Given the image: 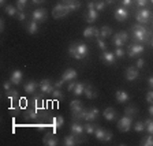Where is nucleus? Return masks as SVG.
Here are the masks:
<instances>
[{
    "label": "nucleus",
    "mask_w": 153,
    "mask_h": 146,
    "mask_svg": "<svg viewBox=\"0 0 153 146\" xmlns=\"http://www.w3.org/2000/svg\"><path fill=\"white\" fill-rule=\"evenodd\" d=\"M67 14H70V10L63 3H57L56 6L53 7V11H52V16H53V18H63Z\"/></svg>",
    "instance_id": "nucleus-5"
},
{
    "label": "nucleus",
    "mask_w": 153,
    "mask_h": 146,
    "mask_svg": "<svg viewBox=\"0 0 153 146\" xmlns=\"http://www.w3.org/2000/svg\"><path fill=\"white\" fill-rule=\"evenodd\" d=\"M138 76H140V71H138V67H128L127 70H126V79L133 82V81L138 79Z\"/></svg>",
    "instance_id": "nucleus-11"
},
{
    "label": "nucleus",
    "mask_w": 153,
    "mask_h": 146,
    "mask_svg": "<svg viewBox=\"0 0 153 146\" xmlns=\"http://www.w3.org/2000/svg\"><path fill=\"white\" fill-rule=\"evenodd\" d=\"M152 18V13L148 7H141L140 10H137L135 13V19H137L138 23H142V25H146L148 22Z\"/></svg>",
    "instance_id": "nucleus-3"
},
{
    "label": "nucleus",
    "mask_w": 153,
    "mask_h": 146,
    "mask_svg": "<svg viewBox=\"0 0 153 146\" xmlns=\"http://www.w3.org/2000/svg\"><path fill=\"white\" fill-rule=\"evenodd\" d=\"M16 13H18V8L14 6H6V14L10 16H15Z\"/></svg>",
    "instance_id": "nucleus-38"
},
{
    "label": "nucleus",
    "mask_w": 153,
    "mask_h": 146,
    "mask_svg": "<svg viewBox=\"0 0 153 146\" xmlns=\"http://www.w3.org/2000/svg\"><path fill=\"white\" fill-rule=\"evenodd\" d=\"M112 44H114L116 48H120L122 45L124 44V42L122 41V38L119 37V34H118V33H116V34H114V37H112Z\"/></svg>",
    "instance_id": "nucleus-36"
},
{
    "label": "nucleus",
    "mask_w": 153,
    "mask_h": 146,
    "mask_svg": "<svg viewBox=\"0 0 153 146\" xmlns=\"http://www.w3.org/2000/svg\"><path fill=\"white\" fill-rule=\"evenodd\" d=\"M114 53H115V56L116 57H123L124 56V51L122 49V48H116Z\"/></svg>",
    "instance_id": "nucleus-49"
},
{
    "label": "nucleus",
    "mask_w": 153,
    "mask_h": 146,
    "mask_svg": "<svg viewBox=\"0 0 153 146\" xmlns=\"http://www.w3.org/2000/svg\"><path fill=\"white\" fill-rule=\"evenodd\" d=\"M150 45H152V47H153V40H152V44H150Z\"/></svg>",
    "instance_id": "nucleus-61"
},
{
    "label": "nucleus",
    "mask_w": 153,
    "mask_h": 146,
    "mask_svg": "<svg viewBox=\"0 0 153 146\" xmlns=\"http://www.w3.org/2000/svg\"><path fill=\"white\" fill-rule=\"evenodd\" d=\"M37 87H38V83L36 82V81H29L27 83H25L23 90H25L27 94H34L36 90H37Z\"/></svg>",
    "instance_id": "nucleus-20"
},
{
    "label": "nucleus",
    "mask_w": 153,
    "mask_h": 146,
    "mask_svg": "<svg viewBox=\"0 0 153 146\" xmlns=\"http://www.w3.org/2000/svg\"><path fill=\"white\" fill-rule=\"evenodd\" d=\"M63 124H64L63 116H56V118L52 119V127H53V131H56L57 128L63 127Z\"/></svg>",
    "instance_id": "nucleus-29"
},
{
    "label": "nucleus",
    "mask_w": 153,
    "mask_h": 146,
    "mask_svg": "<svg viewBox=\"0 0 153 146\" xmlns=\"http://www.w3.org/2000/svg\"><path fill=\"white\" fill-rule=\"evenodd\" d=\"M83 141V138H81V135H76V134L71 133L70 135H66L64 137V146H75V145H79L81 142Z\"/></svg>",
    "instance_id": "nucleus-8"
},
{
    "label": "nucleus",
    "mask_w": 153,
    "mask_h": 146,
    "mask_svg": "<svg viewBox=\"0 0 153 146\" xmlns=\"http://www.w3.org/2000/svg\"><path fill=\"white\" fill-rule=\"evenodd\" d=\"M38 87H40V92L44 93V94H52L55 87V83H52L51 79H42L38 82Z\"/></svg>",
    "instance_id": "nucleus-4"
},
{
    "label": "nucleus",
    "mask_w": 153,
    "mask_h": 146,
    "mask_svg": "<svg viewBox=\"0 0 153 146\" xmlns=\"http://www.w3.org/2000/svg\"><path fill=\"white\" fill-rule=\"evenodd\" d=\"M42 141H44V145H47V146H56L57 145V138L53 133H47L44 135V138H42Z\"/></svg>",
    "instance_id": "nucleus-18"
},
{
    "label": "nucleus",
    "mask_w": 153,
    "mask_h": 146,
    "mask_svg": "<svg viewBox=\"0 0 153 146\" xmlns=\"http://www.w3.org/2000/svg\"><path fill=\"white\" fill-rule=\"evenodd\" d=\"M152 23H153V21H152Z\"/></svg>",
    "instance_id": "nucleus-63"
},
{
    "label": "nucleus",
    "mask_w": 153,
    "mask_h": 146,
    "mask_svg": "<svg viewBox=\"0 0 153 146\" xmlns=\"http://www.w3.org/2000/svg\"><path fill=\"white\" fill-rule=\"evenodd\" d=\"M27 6V0H16V8L18 11H23Z\"/></svg>",
    "instance_id": "nucleus-41"
},
{
    "label": "nucleus",
    "mask_w": 153,
    "mask_h": 146,
    "mask_svg": "<svg viewBox=\"0 0 153 146\" xmlns=\"http://www.w3.org/2000/svg\"><path fill=\"white\" fill-rule=\"evenodd\" d=\"M25 118L26 119H30V120H36V119L40 118V108L37 107H33V108H27L25 111Z\"/></svg>",
    "instance_id": "nucleus-13"
},
{
    "label": "nucleus",
    "mask_w": 153,
    "mask_h": 146,
    "mask_svg": "<svg viewBox=\"0 0 153 146\" xmlns=\"http://www.w3.org/2000/svg\"><path fill=\"white\" fill-rule=\"evenodd\" d=\"M97 45H99V48L101 49V51H107V44L102 41V38L99 37V40H97Z\"/></svg>",
    "instance_id": "nucleus-45"
},
{
    "label": "nucleus",
    "mask_w": 153,
    "mask_h": 146,
    "mask_svg": "<svg viewBox=\"0 0 153 146\" xmlns=\"http://www.w3.org/2000/svg\"><path fill=\"white\" fill-rule=\"evenodd\" d=\"M148 85H149L150 89H153V75L149 76V79H148Z\"/></svg>",
    "instance_id": "nucleus-55"
},
{
    "label": "nucleus",
    "mask_w": 153,
    "mask_h": 146,
    "mask_svg": "<svg viewBox=\"0 0 153 146\" xmlns=\"http://www.w3.org/2000/svg\"><path fill=\"white\" fill-rule=\"evenodd\" d=\"M75 85H76L75 81H71V82L68 83V86H67V90H68V92H73L74 87H75Z\"/></svg>",
    "instance_id": "nucleus-54"
},
{
    "label": "nucleus",
    "mask_w": 153,
    "mask_h": 146,
    "mask_svg": "<svg viewBox=\"0 0 153 146\" xmlns=\"http://www.w3.org/2000/svg\"><path fill=\"white\" fill-rule=\"evenodd\" d=\"M4 3H6V0H0V4H1V6H3Z\"/></svg>",
    "instance_id": "nucleus-60"
},
{
    "label": "nucleus",
    "mask_w": 153,
    "mask_h": 146,
    "mask_svg": "<svg viewBox=\"0 0 153 146\" xmlns=\"http://www.w3.org/2000/svg\"><path fill=\"white\" fill-rule=\"evenodd\" d=\"M146 101L149 102V104H153V89L146 94Z\"/></svg>",
    "instance_id": "nucleus-51"
},
{
    "label": "nucleus",
    "mask_w": 153,
    "mask_h": 146,
    "mask_svg": "<svg viewBox=\"0 0 153 146\" xmlns=\"http://www.w3.org/2000/svg\"><path fill=\"white\" fill-rule=\"evenodd\" d=\"M133 0H122V7H124V8H130V7H133Z\"/></svg>",
    "instance_id": "nucleus-46"
},
{
    "label": "nucleus",
    "mask_w": 153,
    "mask_h": 146,
    "mask_svg": "<svg viewBox=\"0 0 153 146\" xmlns=\"http://www.w3.org/2000/svg\"><path fill=\"white\" fill-rule=\"evenodd\" d=\"M135 67H138V68H143V67H145V60H143V59H138L137 63H135Z\"/></svg>",
    "instance_id": "nucleus-52"
},
{
    "label": "nucleus",
    "mask_w": 153,
    "mask_h": 146,
    "mask_svg": "<svg viewBox=\"0 0 153 146\" xmlns=\"http://www.w3.org/2000/svg\"><path fill=\"white\" fill-rule=\"evenodd\" d=\"M0 30H1V32L4 30V19L3 18L0 19Z\"/></svg>",
    "instance_id": "nucleus-56"
},
{
    "label": "nucleus",
    "mask_w": 153,
    "mask_h": 146,
    "mask_svg": "<svg viewBox=\"0 0 153 146\" xmlns=\"http://www.w3.org/2000/svg\"><path fill=\"white\" fill-rule=\"evenodd\" d=\"M131 32H133V42L135 44H149L150 37H152V30L146 27V25L142 23H135L131 26Z\"/></svg>",
    "instance_id": "nucleus-1"
},
{
    "label": "nucleus",
    "mask_w": 153,
    "mask_h": 146,
    "mask_svg": "<svg viewBox=\"0 0 153 146\" xmlns=\"http://www.w3.org/2000/svg\"><path fill=\"white\" fill-rule=\"evenodd\" d=\"M96 128H97V127H96V124L86 122V124H85V133H88V134H94Z\"/></svg>",
    "instance_id": "nucleus-39"
},
{
    "label": "nucleus",
    "mask_w": 153,
    "mask_h": 146,
    "mask_svg": "<svg viewBox=\"0 0 153 146\" xmlns=\"http://www.w3.org/2000/svg\"><path fill=\"white\" fill-rule=\"evenodd\" d=\"M15 18L18 19V21H25V19H26V14L23 13V11H18V13H16V15H15Z\"/></svg>",
    "instance_id": "nucleus-48"
},
{
    "label": "nucleus",
    "mask_w": 153,
    "mask_h": 146,
    "mask_svg": "<svg viewBox=\"0 0 153 146\" xmlns=\"http://www.w3.org/2000/svg\"><path fill=\"white\" fill-rule=\"evenodd\" d=\"M145 126H146L148 133L153 134V119H148V120H145Z\"/></svg>",
    "instance_id": "nucleus-42"
},
{
    "label": "nucleus",
    "mask_w": 153,
    "mask_h": 146,
    "mask_svg": "<svg viewBox=\"0 0 153 146\" xmlns=\"http://www.w3.org/2000/svg\"><path fill=\"white\" fill-rule=\"evenodd\" d=\"M101 60L104 62L105 64L108 66H112V64L116 63V56H115L114 52H108V51H104L101 55Z\"/></svg>",
    "instance_id": "nucleus-12"
},
{
    "label": "nucleus",
    "mask_w": 153,
    "mask_h": 146,
    "mask_svg": "<svg viewBox=\"0 0 153 146\" xmlns=\"http://www.w3.org/2000/svg\"><path fill=\"white\" fill-rule=\"evenodd\" d=\"M102 116H104L105 120L114 122V120H116V118H118V113H116V111H115L114 108H107V109H104V112H102Z\"/></svg>",
    "instance_id": "nucleus-19"
},
{
    "label": "nucleus",
    "mask_w": 153,
    "mask_h": 146,
    "mask_svg": "<svg viewBox=\"0 0 153 146\" xmlns=\"http://www.w3.org/2000/svg\"><path fill=\"white\" fill-rule=\"evenodd\" d=\"M33 16V21H36L37 23H41V22H45V19H47V11L44 8H38V10H34L32 14Z\"/></svg>",
    "instance_id": "nucleus-10"
},
{
    "label": "nucleus",
    "mask_w": 153,
    "mask_h": 146,
    "mask_svg": "<svg viewBox=\"0 0 153 146\" xmlns=\"http://www.w3.org/2000/svg\"><path fill=\"white\" fill-rule=\"evenodd\" d=\"M105 1L104 0H99V1H94V8L97 10V11H100V13H101V11H104V8H105Z\"/></svg>",
    "instance_id": "nucleus-40"
},
{
    "label": "nucleus",
    "mask_w": 153,
    "mask_h": 146,
    "mask_svg": "<svg viewBox=\"0 0 153 146\" xmlns=\"http://www.w3.org/2000/svg\"><path fill=\"white\" fill-rule=\"evenodd\" d=\"M83 94L86 96V99H89V100H93V99H96V97H97V92L94 90V87H93L92 85H85Z\"/></svg>",
    "instance_id": "nucleus-24"
},
{
    "label": "nucleus",
    "mask_w": 153,
    "mask_h": 146,
    "mask_svg": "<svg viewBox=\"0 0 153 146\" xmlns=\"http://www.w3.org/2000/svg\"><path fill=\"white\" fill-rule=\"evenodd\" d=\"M62 3L66 4L67 7H68V10L71 11H75V10H78L81 7V3L78 1V0H62Z\"/></svg>",
    "instance_id": "nucleus-25"
},
{
    "label": "nucleus",
    "mask_w": 153,
    "mask_h": 146,
    "mask_svg": "<svg viewBox=\"0 0 153 146\" xmlns=\"http://www.w3.org/2000/svg\"><path fill=\"white\" fill-rule=\"evenodd\" d=\"M99 109L97 108H90L88 109V116H86V122H94L99 118Z\"/></svg>",
    "instance_id": "nucleus-26"
},
{
    "label": "nucleus",
    "mask_w": 153,
    "mask_h": 146,
    "mask_svg": "<svg viewBox=\"0 0 153 146\" xmlns=\"http://www.w3.org/2000/svg\"><path fill=\"white\" fill-rule=\"evenodd\" d=\"M68 55L76 60H82L88 56V45L83 42H73L68 47Z\"/></svg>",
    "instance_id": "nucleus-2"
},
{
    "label": "nucleus",
    "mask_w": 153,
    "mask_h": 146,
    "mask_svg": "<svg viewBox=\"0 0 153 146\" xmlns=\"http://www.w3.org/2000/svg\"><path fill=\"white\" fill-rule=\"evenodd\" d=\"M137 113H138V111H137L135 107H127V108L124 109V115H127V116H130V118L135 116Z\"/></svg>",
    "instance_id": "nucleus-37"
},
{
    "label": "nucleus",
    "mask_w": 153,
    "mask_h": 146,
    "mask_svg": "<svg viewBox=\"0 0 153 146\" xmlns=\"http://www.w3.org/2000/svg\"><path fill=\"white\" fill-rule=\"evenodd\" d=\"M143 51H145V45H142V44H135V42H133L131 45L127 47V52H128V56L130 57L140 56Z\"/></svg>",
    "instance_id": "nucleus-7"
},
{
    "label": "nucleus",
    "mask_w": 153,
    "mask_h": 146,
    "mask_svg": "<svg viewBox=\"0 0 153 146\" xmlns=\"http://www.w3.org/2000/svg\"><path fill=\"white\" fill-rule=\"evenodd\" d=\"M115 99H116V101H118L119 104L126 102L128 100V93L124 92V90H118V92H116V94H115Z\"/></svg>",
    "instance_id": "nucleus-27"
},
{
    "label": "nucleus",
    "mask_w": 153,
    "mask_h": 146,
    "mask_svg": "<svg viewBox=\"0 0 153 146\" xmlns=\"http://www.w3.org/2000/svg\"><path fill=\"white\" fill-rule=\"evenodd\" d=\"M76 76H78V73H76L74 68H67V70L62 74V79H64L66 82H71V81H75Z\"/></svg>",
    "instance_id": "nucleus-14"
},
{
    "label": "nucleus",
    "mask_w": 153,
    "mask_h": 146,
    "mask_svg": "<svg viewBox=\"0 0 153 146\" xmlns=\"http://www.w3.org/2000/svg\"><path fill=\"white\" fill-rule=\"evenodd\" d=\"M52 97H53V99H63V93L59 89H55L53 93H52Z\"/></svg>",
    "instance_id": "nucleus-47"
},
{
    "label": "nucleus",
    "mask_w": 153,
    "mask_h": 146,
    "mask_svg": "<svg viewBox=\"0 0 153 146\" xmlns=\"http://www.w3.org/2000/svg\"><path fill=\"white\" fill-rule=\"evenodd\" d=\"M32 1H33L34 4H41V3H44L45 0H32Z\"/></svg>",
    "instance_id": "nucleus-57"
},
{
    "label": "nucleus",
    "mask_w": 153,
    "mask_h": 146,
    "mask_svg": "<svg viewBox=\"0 0 153 146\" xmlns=\"http://www.w3.org/2000/svg\"><path fill=\"white\" fill-rule=\"evenodd\" d=\"M112 33V29L109 26H102L101 30H100V38H107L109 37Z\"/></svg>",
    "instance_id": "nucleus-33"
},
{
    "label": "nucleus",
    "mask_w": 153,
    "mask_h": 146,
    "mask_svg": "<svg viewBox=\"0 0 153 146\" xmlns=\"http://www.w3.org/2000/svg\"><path fill=\"white\" fill-rule=\"evenodd\" d=\"M118 34H119V37L122 38V41H123L124 44H126V42L128 41V34H127V32H124V30H122V32H119Z\"/></svg>",
    "instance_id": "nucleus-44"
},
{
    "label": "nucleus",
    "mask_w": 153,
    "mask_h": 146,
    "mask_svg": "<svg viewBox=\"0 0 153 146\" xmlns=\"http://www.w3.org/2000/svg\"><path fill=\"white\" fill-rule=\"evenodd\" d=\"M134 131H135V133H142V131H146L145 122H135V124H134Z\"/></svg>",
    "instance_id": "nucleus-34"
},
{
    "label": "nucleus",
    "mask_w": 153,
    "mask_h": 146,
    "mask_svg": "<svg viewBox=\"0 0 153 146\" xmlns=\"http://www.w3.org/2000/svg\"><path fill=\"white\" fill-rule=\"evenodd\" d=\"M6 96H7V99L11 100V101H16V100L19 99V96H18V92L16 90H8V92H6Z\"/></svg>",
    "instance_id": "nucleus-35"
},
{
    "label": "nucleus",
    "mask_w": 153,
    "mask_h": 146,
    "mask_svg": "<svg viewBox=\"0 0 153 146\" xmlns=\"http://www.w3.org/2000/svg\"><path fill=\"white\" fill-rule=\"evenodd\" d=\"M70 109H71V112H79V111H82V109H83L82 101H79V100H74V101H71Z\"/></svg>",
    "instance_id": "nucleus-30"
},
{
    "label": "nucleus",
    "mask_w": 153,
    "mask_h": 146,
    "mask_svg": "<svg viewBox=\"0 0 153 146\" xmlns=\"http://www.w3.org/2000/svg\"><path fill=\"white\" fill-rule=\"evenodd\" d=\"M71 133L76 134V135H82L83 133H85V126H82L81 123H78V122L74 120L73 123H71Z\"/></svg>",
    "instance_id": "nucleus-22"
},
{
    "label": "nucleus",
    "mask_w": 153,
    "mask_h": 146,
    "mask_svg": "<svg viewBox=\"0 0 153 146\" xmlns=\"http://www.w3.org/2000/svg\"><path fill=\"white\" fill-rule=\"evenodd\" d=\"M11 85H13V82L11 81H6L3 85V89L6 90V92H8V90H11Z\"/></svg>",
    "instance_id": "nucleus-50"
},
{
    "label": "nucleus",
    "mask_w": 153,
    "mask_h": 146,
    "mask_svg": "<svg viewBox=\"0 0 153 146\" xmlns=\"http://www.w3.org/2000/svg\"><path fill=\"white\" fill-rule=\"evenodd\" d=\"M94 137L97 138L99 141H101V142H109V141L112 139V133L108 130H104V128H100L97 127L94 131Z\"/></svg>",
    "instance_id": "nucleus-6"
},
{
    "label": "nucleus",
    "mask_w": 153,
    "mask_h": 146,
    "mask_svg": "<svg viewBox=\"0 0 153 146\" xmlns=\"http://www.w3.org/2000/svg\"><path fill=\"white\" fill-rule=\"evenodd\" d=\"M149 1L150 0H133V3L140 6V7H146L148 4H149Z\"/></svg>",
    "instance_id": "nucleus-43"
},
{
    "label": "nucleus",
    "mask_w": 153,
    "mask_h": 146,
    "mask_svg": "<svg viewBox=\"0 0 153 146\" xmlns=\"http://www.w3.org/2000/svg\"><path fill=\"white\" fill-rule=\"evenodd\" d=\"M104 1H105V3H107V4H112V3H114V1H115V0H104Z\"/></svg>",
    "instance_id": "nucleus-59"
},
{
    "label": "nucleus",
    "mask_w": 153,
    "mask_h": 146,
    "mask_svg": "<svg viewBox=\"0 0 153 146\" xmlns=\"http://www.w3.org/2000/svg\"><path fill=\"white\" fill-rule=\"evenodd\" d=\"M64 82H66V81H64V79H62V78H60V79H59V81H56V82H55V87H56V89H60L62 86L64 85Z\"/></svg>",
    "instance_id": "nucleus-53"
},
{
    "label": "nucleus",
    "mask_w": 153,
    "mask_h": 146,
    "mask_svg": "<svg viewBox=\"0 0 153 146\" xmlns=\"http://www.w3.org/2000/svg\"><path fill=\"white\" fill-rule=\"evenodd\" d=\"M149 115H150V116H152V118H153V104L150 105V108H149Z\"/></svg>",
    "instance_id": "nucleus-58"
},
{
    "label": "nucleus",
    "mask_w": 153,
    "mask_h": 146,
    "mask_svg": "<svg viewBox=\"0 0 153 146\" xmlns=\"http://www.w3.org/2000/svg\"><path fill=\"white\" fill-rule=\"evenodd\" d=\"M115 18L118 19L119 22H123L128 18V10L124 8V7H119L116 11H115Z\"/></svg>",
    "instance_id": "nucleus-17"
},
{
    "label": "nucleus",
    "mask_w": 153,
    "mask_h": 146,
    "mask_svg": "<svg viewBox=\"0 0 153 146\" xmlns=\"http://www.w3.org/2000/svg\"><path fill=\"white\" fill-rule=\"evenodd\" d=\"M85 85H86V83H83V82H76L75 87H74V90H73L74 96H76V97L82 96L83 94V90H85Z\"/></svg>",
    "instance_id": "nucleus-31"
},
{
    "label": "nucleus",
    "mask_w": 153,
    "mask_h": 146,
    "mask_svg": "<svg viewBox=\"0 0 153 146\" xmlns=\"http://www.w3.org/2000/svg\"><path fill=\"white\" fill-rule=\"evenodd\" d=\"M150 3H153V0H150Z\"/></svg>",
    "instance_id": "nucleus-62"
},
{
    "label": "nucleus",
    "mask_w": 153,
    "mask_h": 146,
    "mask_svg": "<svg viewBox=\"0 0 153 146\" xmlns=\"http://www.w3.org/2000/svg\"><path fill=\"white\" fill-rule=\"evenodd\" d=\"M83 37L85 38H93V37H100V30L94 26H89L83 30Z\"/></svg>",
    "instance_id": "nucleus-16"
},
{
    "label": "nucleus",
    "mask_w": 153,
    "mask_h": 146,
    "mask_svg": "<svg viewBox=\"0 0 153 146\" xmlns=\"http://www.w3.org/2000/svg\"><path fill=\"white\" fill-rule=\"evenodd\" d=\"M140 145H142V146H153V134H149V135H146V137H143L142 139H141Z\"/></svg>",
    "instance_id": "nucleus-32"
},
{
    "label": "nucleus",
    "mask_w": 153,
    "mask_h": 146,
    "mask_svg": "<svg viewBox=\"0 0 153 146\" xmlns=\"http://www.w3.org/2000/svg\"><path fill=\"white\" fill-rule=\"evenodd\" d=\"M26 30H27L29 34H36L38 32V23L36 21H32V22L26 23Z\"/></svg>",
    "instance_id": "nucleus-28"
},
{
    "label": "nucleus",
    "mask_w": 153,
    "mask_h": 146,
    "mask_svg": "<svg viewBox=\"0 0 153 146\" xmlns=\"http://www.w3.org/2000/svg\"><path fill=\"white\" fill-rule=\"evenodd\" d=\"M22 79H23V73L21 70H15L13 71V74H11V76H10V81L13 82V85L18 86L22 83Z\"/></svg>",
    "instance_id": "nucleus-15"
},
{
    "label": "nucleus",
    "mask_w": 153,
    "mask_h": 146,
    "mask_svg": "<svg viewBox=\"0 0 153 146\" xmlns=\"http://www.w3.org/2000/svg\"><path fill=\"white\" fill-rule=\"evenodd\" d=\"M131 120H133V118H130V116H127V115H124L123 118L118 122V128L122 131V133H127V131H130L131 123H133Z\"/></svg>",
    "instance_id": "nucleus-9"
},
{
    "label": "nucleus",
    "mask_w": 153,
    "mask_h": 146,
    "mask_svg": "<svg viewBox=\"0 0 153 146\" xmlns=\"http://www.w3.org/2000/svg\"><path fill=\"white\" fill-rule=\"evenodd\" d=\"M97 16H99V11H97V10L96 8H88V14L85 15L86 22H89V23L96 22Z\"/></svg>",
    "instance_id": "nucleus-21"
},
{
    "label": "nucleus",
    "mask_w": 153,
    "mask_h": 146,
    "mask_svg": "<svg viewBox=\"0 0 153 146\" xmlns=\"http://www.w3.org/2000/svg\"><path fill=\"white\" fill-rule=\"evenodd\" d=\"M86 116H88V109H85V108L79 112H71V118H73V120H75V122L86 120Z\"/></svg>",
    "instance_id": "nucleus-23"
}]
</instances>
